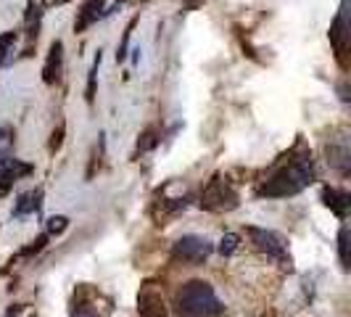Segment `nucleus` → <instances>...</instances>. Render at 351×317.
I'll return each instance as SVG.
<instances>
[{
    "instance_id": "13",
    "label": "nucleus",
    "mask_w": 351,
    "mask_h": 317,
    "mask_svg": "<svg viewBox=\"0 0 351 317\" xmlns=\"http://www.w3.org/2000/svg\"><path fill=\"white\" fill-rule=\"evenodd\" d=\"M322 201H325V207L328 209H333L341 220L349 214V204L351 198L346 191H335V188H322Z\"/></svg>"
},
{
    "instance_id": "18",
    "label": "nucleus",
    "mask_w": 351,
    "mask_h": 317,
    "mask_svg": "<svg viewBox=\"0 0 351 317\" xmlns=\"http://www.w3.org/2000/svg\"><path fill=\"white\" fill-rule=\"evenodd\" d=\"M66 228H69V220L58 214V217H51V220H48V233H45V235H53V233L58 235V233H64Z\"/></svg>"
},
{
    "instance_id": "23",
    "label": "nucleus",
    "mask_w": 351,
    "mask_h": 317,
    "mask_svg": "<svg viewBox=\"0 0 351 317\" xmlns=\"http://www.w3.org/2000/svg\"><path fill=\"white\" fill-rule=\"evenodd\" d=\"M61 141H64V124H58V130L53 132V141H51V151H56L58 145H61Z\"/></svg>"
},
{
    "instance_id": "22",
    "label": "nucleus",
    "mask_w": 351,
    "mask_h": 317,
    "mask_svg": "<svg viewBox=\"0 0 351 317\" xmlns=\"http://www.w3.org/2000/svg\"><path fill=\"white\" fill-rule=\"evenodd\" d=\"M71 317H101V315H98L93 307H88V304H80V307H74Z\"/></svg>"
},
{
    "instance_id": "20",
    "label": "nucleus",
    "mask_w": 351,
    "mask_h": 317,
    "mask_svg": "<svg viewBox=\"0 0 351 317\" xmlns=\"http://www.w3.org/2000/svg\"><path fill=\"white\" fill-rule=\"evenodd\" d=\"M135 21H138V19H132V21H130V27L124 30V40H122V45H119V53H117V61H124V58H127V48H130V37H132V27H135Z\"/></svg>"
},
{
    "instance_id": "8",
    "label": "nucleus",
    "mask_w": 351,
    "mask_h": 317,
    "mask_svg": "<svg viewBox=\"0 0 351 317\" xmlns=\"http://www.w3.org/2000/svg\"><path fill=\"white\" fill-rule=\"evenodd\" d=\"M29 172H35L32 164H24L19 158H0V193H5L19 177L29 175Z\"/></svg>"
},
{
    "instance_id": "4",
    "label": "nucleus",
    "mask_w": 351,
    "mask_h": 317,
    "mask_svg": "<svg viewBox=\"0 0 351 317\" xmlns=\"http://www.w3.org/2000/svg\"><path fill=\"white\" fill-rule=\"evenodd\" d=\"M246 233H248V238H251V244L259 248L262 254H267L269 259H275V262L282 264V267H291L288 246H285V241H282L278 233L264 230V228H246Z\"/></svg>"
},
{
    "instance_id": "5",
    "label": "nucleus",
    "mask_w": 351,
    "mask_h": 317,
    "mask_svg": "<svg viewBox=\"0 0 351 317\" xmlns=\"http://www.w3.org/2000/svg\"><path fill=\"white\" fill-rule=\"evenodd\" d=\"M351 11H349V0H341L338 5V14H335L333 24H330V45L335 48L338 61L343 64L346 61V53H349L351 43Z\"/></svg>"
},
{
    "instance_id": "19",
    "label": "nucleus",
    "mask_w": 351,
    "mask_h": 317,
    "mask_svg": "<svg viewBox=\"0 0 351 317\" xmlns=\"http://www.w3.org/2000/svg\"><path fill=\"white\" fill-rule=\"evenodd\" d=\"M98 67H101V51H98V58H95V64H93V69H90V77H88V101L95 98V80H98Z\"/></svg>"
},
{
    "instance_id": "15",
    "label": "nucleus",
    "mask_w": 351,
    "mask_h": 317,
    "mask_svg": "<svg viewBox=\"0 0 351 317\" xmlns=\"http://www.w3.org/2000/svg\"><path fill=\"white\" fill-rule=\"evenodd\" d=\"M338 257H341V267L349 270V228L346 225L338 233Z\"/></svg>"
},
{
    "instance_id": "25",
    "label": "nucleus",
    "mask_w": 351,
    "mask_h": 317,
    "mask_svg": "<svg viewBox=\"0 0 351 317\" xmlns=\"http://www.w3.org/2000/svg\"><path fill=\"white\" fill-rule=\"evenodd\" d=\"M5 141V130H0V143Z\"/></svg>"
},
{
    "instance_id": "14",
    "label": "nucleus",
    "mask_w": 351,
    "mask_h": 317,
    "mask_svg": "<svg viewBox=\"0 0 351 317\" xmlns=\"http://www.w3.org/2000/svg\"><path fill=\"white\" fill-rule=\"evenodd\" d=\"M40 21H43V11H40V5L37 3H27V37H29V43L37 40V30H40Z\"/></svg>"
},
{
    "instance_id": "7",
    "label": "nucleus",
    "mask_w": 351,
    "mask_h": 317,
    "mask_svg": "<svg viewBox=\"0 0 351 317\" xmlns=\"http://www.w3.org/2000/svg\"><path fill=\"white\" fill-rule=\"evenodd\" d=\"M325 154H328V164L333 167L335 172L341 175H349L351 167V151H349V138L346 135H338L325 143Z\"/></svg>"
},
{
    "instance_id": "6",
    "label": "nucleus",
    "mask_w": 351,
    "mask_h": 317,
    "mask_svg": "<svg viewBox=\"0 0 351 317\" xmlns=\"http://www.w3.org/2000/svg\"><path fill=\"white\" fill-rule=\"evenodd\" d=\"M211 251H214L211 241L209 238H201V235H182V238L175 244V248H172L175 259L188 262V264L206 262V259L211 257Z\"/></svg>"
},
{
    "instance_id": "9",
    "label": "nucleus",
    "mask_w": 351,
    "mask_h": 317,
    "mask_svg": "<svg viewBox=\"0 0 351 317\" xmlns=\"http://www.w3.org/2000/svg\"><path fill=\"white\" fill-rule=\"evenodd\" d=\"M138 317H167V307L158 291L143 288V294L138 296Z\"/></svg>"
},
{
    "instance_id": "21",
    "label": "nucleus",
    "mask_w": 351,
    "mask_h": 317,
    "mask_svg": "<svg viewBox=\"0 0 351 317\" xmlns=\"http://www.w3.org/2000/svg\"><path fill=\"white\" fill-rule=\"evenodd\" d=\"M156 130H154V127H151V130H145V132H143V141H141V151H148V148H154V145H156Z\"/></svg>"
},
{
    "instance_id": "2",
    "label": "nucleus",
    "mask_w": 351,
    "mask_h": 317,
    "mask_svg": "<svg viewBox=\"0 0 351 317\" xmlns=\"http://www.w3.org/2000/svg\"><path fill=\"white\" fill-rule=\"evenodd\" d=\"M175 307L180 317H219L225 312V304L214 294L211 283L188 281L175 296Z\"/></svg>"
},
{
    "instance_id": "10",
    "label": "nucleus",
    "mask_w": 351,
    "mask_h": 317,
    "mask_svg": "<svg viewBox=\"0 0 351 317\" xmlns=\"http://www.w3.org/2000/svg\"><path fill=\"white\" fill-rule=\"evenodd\" d=\"M61 67H64V43L56 40V43L51 45V53H48V64H45V69H43V80H45L48 85L58 82Z\"/></svg>"
},
{
    "instance_id": "17",
    "label": "nucleus",
    "mask_w": 351,
    "mask_h": 317,
    "mask_svg": "<svg viewBox=\"0 0 351 317\" xmlns=\"http://www.w3.org/2000/svg\"><path fill=\"white\" fill-rule=\"evenodd\" d=\"M238 235L235 233H228V235H222V241H219V254L222 257H230V254H235L238 251Z\"/></svg>"
},
{
    "instance_id": "1",
    "label": "nucleus",
    "mask_w": 351,
    "mask_h": 317,
    "mask_svg": "<svg viewBox=\"0 0 351 317\" xmlns=\"http://www.w3.org/2000/svg\"><path fill=\"white\" fill-rule=\"evenodd\" d=\"M315 161H312V154L304 151L301 156L291 158L285 167H280L275 175L269 177L259 188V196H267V198H285V196H296L301 193L304 188H309L315 183Z\"/></svg>"
},
{
    "instance_id": "11",
    "label": "nucleus",
    "mask_w": 351,
    "mask_h": 317,
    "mask_svg": "<svg viewBox=\"0 0 351 317\" xmlns=\"http://www.w3.org/2000/svg\"><path fill=\"white\" fill-rule=\"evenodd\" d=\"M40 207H43V188L27 191V193H21L16 198V204H14V217L21 220V217H27V214H37Z\"/></svg>"
},
{
    "instance_id": "16",
    "label": "nucleus",
    "mask_w": 351,
    "mask_h": 317,
    "mask_svg": "<svg viewBox=\"0 0 351 317\" xmlns=\"http://www.w3.org/2000/svg\"><path fill=\"white\" fill-rule=\"evenodd\" d=\"M14 45H16V35H14V32L0 35V64H5V61H8V56L14 53Z\"/></svg>"
},
{
    "instance_id": "24",
    "label": "nucleus",
    "mask_w": 351,
    "mask_h": 317,
    "mask_svg": "<svg viewBox=\"0 0 351 317\" xmlns=\"http://www.w3.org/2000/svg\"><path fill=\"white\" fill-rule=\"evenodd\" d=\"M19 312H21V307H16V309H8V315H5V317H16Z\"/></svg>"
},
{
    "instance_id": "3",
    "label": "nucleus",
    "mask_w": 351,
    "mask_h": 317,
    "mask_svg": "<svg viewBox=\"0 0 351 317\" xmlns=\"http://www.w3.org/2000/svg\"><path fill=\"white\" fill-rule=\"evenodd\" d=\"M201 207L209 211H228L238 207V193L222 175H214L201 193Z\"/></svg>"
},
{
    "instance_id": "12",
    "label": "nucleus",
    "mask_w": 351,
    "mask_h": 317,
    "mask_svg": "<svg viewBox=\"0 0 351 317\" xmlns=\"http://www.w3.org/2000/svg\"><path fill=\"white\" fill-rule=\"evenodd\" d=\"M104 3L106 0H88V3L82 5L77 21H74V32H85L90 24H95L98 19L104 16V14H101V11H104Z\"/></svg>"
}]
</instances>
